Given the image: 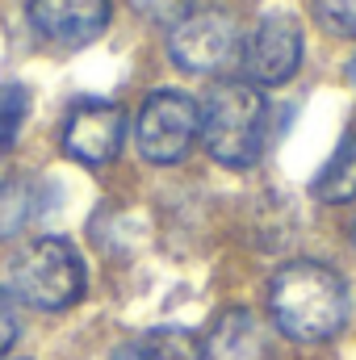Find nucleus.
I'll use <instances>...</instances> for the list:
<instances>
[{
    "label": "nucleus",
    "mask_w": 356,
    "mask_h": 360,
    "mask_svg": "<svg viewBox=\"0 0 356 360\" xmlns=\"http://www.w3.org/2000/svg\"><path fill=\"white\" fill-rule=\"evenodd\" d=\"M302 68V25L289 13H268L243 42V72L256 89H281Z\"/></svg>",
    "instance_id": "nucleus-6"
},
{
    "label": "nucleus",
    "mask_w": 356,
    "mask_h": 360,
    "mask_svg": "<svg viewBox=\"0 0 356 360\" xmlns=\"http://www.w3.org/2000/svg\"><path fill=\"white\" fill-rule=\"evenodd\" d=\"M25 218H30V184L13 180L0 193V235H13Z\"/></svg>",
    "instance_id": "nucleus-14"
},
{
    "label": "nucleus",
    "mask_w": 356,
    "mask_h": 360,
    "mask_svg": "<svg viewBox=\"0 0 356 360\" xmlns=\"http://www.w3.org/2000/svg\"><path fill=\"white\" fill-rule=\"evenodd\" d=\"M201 360H276L272 331L256 310L231 306L214 319V327L201 344Z\"/></svg>",
    "instance_id": "nucleus-9"
},
{
    "label": "nucleus",
    "mask_w": 356,
    "mask_h": 360,
    "mask_svg": "<svg viewBox=\"0 0 356 360\" xmlns=\"http://www.w3.org/2000/svg\"><path fill=\"white\" fill-rule=\"evenodd\" d=\"M30 113V89L25 84H4L0 89V151H8L25 126Z\"/></svg>",
    "instance_id": "nucleus-12"
},
{
    "label": "nucleus",
    "mask_w": 356,
    "mask_h": 360,
    "mask_svg": "<svg viewBox=\"0 0 356 360\" xmlns=\"http://www.w3.org/2000/svg\"><path fill=\"white\" fill-rule=\"evenodd\" d=\"M139 155L151 164H180L197 143V101L184 92H151L134 122Z\"/></svg>",
    "instance_id": "nucleus-5"
},
{
    "label": "nucleus",
    "mask_w": 356,
    "mask_h": 360,
    "mask_svg": "<svg viewBox=\"0 0 356 360\" xmlns=\"http://www.w3.org/2000/svg\"><path fill=\"white\" fill-rule=\"evenodd\" d=\"M113 360H201V344L184 327H151L126 340Z\"/></svg>",
    "instance_id": "nucleus-10"
},
{
    "label": "nucleus",
    "mask_w": 356,
    "mask_h": 360,
    "mask_svg": "<svg viewBox=\"0 0 356 360\" xmlns=\"http://www.w3.org/2000/svg\"><path fill=\"white\" fill-rule=\"evenodd\" d=\"M348 76H352V80H356V59H352V63H348Z\"/></svg>",
    "instance_id": "nucleus-17"
},
{
    "label": "nucleus",
    "mask_w": 356,
    "mask_h": 360,
    "mask_svg": "<svg viewBox=\"0 0 356 360\" xmlns=\"http://www.w3.org/2000/svg\"><path fill=\"white\" fill-rule=\"evenodd\" d=\"M13 340H17V310H13L8 293L0 289V360H4L8 348H13Z\"/></svg>",
    "instance_id": "nucleus-16"
},
{
    "label": "nucleus",
    "mask_w": 356,
    "mask_h": 360,
    "mask_svg": "<svg viewBox=\"0 0 356 360\" xmlns=\"http://www.w3.org/2000/svg\"><path fill=\"white\" fill-rule=\"evenodd\" d=\"M126 139V113L113 101H80L72 105L68 122H63V151L84 164V168H105L109 160H117Z\"/></svg>",
    "instance_id": "nucleus-7"
},
{
    "label": "nucleus",
    "mask_w": 356,
    "mask_h": 360,
    "mask_svg": "<svg viewBox=\"0 0 356 360\" xmlns=\"http://www.w3.org/2000/svg\"><path fill=\"white\" fill-rule=\"evenodd\" d=\"M8 285L13 293L34 306V310H68L84 297V285H89V272L80 252L68 243V239H55V235H42V239H30L13 264H8Z\"/></svg>",
    "instance_id": "nucleus-3"
},
{
    "label": "nucleus",
    "mask_w": 356,
    "mask_h": 360,
    "mask_svg": "<svg viewBox=\"0 0 356 360\" xmlns=\"http://www.w3.org/2000/svg\"><path fill=\"white\" fill-rule=\"evenodd\" d=\"M268 314L281 335L298 344H327L348 323V285L319 260H293L268 285Z\"/></svg>",
    "instance_id": "nucleus-1"
},
{
    "label": "nucleus",
    "mask_w": 356,
    "mask_h": 360,
    "mask_svg": "<svg viewBox=\"0 0 356 360\" xmlns=\"http://www.w3.org/2000/svg\"><path fill=\"white\" fill-rule=\"evenodd\" d=\"M30 21L55 46H84L105 34L109 0H30Z\"/></svg>",
    "instance_id": "nucleus-8"
},
{
    "label": "nucleus",
    "mask_w": 356,
    "mask_h": 360,
    "mask_svg": "<svg viewBox=\"0 0 356 360\" xmlns=\"http://www.w3.org/2000/svg\"><path fill=\"white\" fill-rule=\"evenodd\" d=\"M134 8H143L151 21H180L189 13V0H134Z\"/></svg>",
    "instance_id": "nucleus-15"
},
{
    "label": "nucleus",
    "mask_w": 356,
    "mask_h": 360,
    "mask_svg": "<svg viewBox=\"0 0 356 360\" xmlns=\"http://www.w3.org/2000/svg\"><path fill=\"white\" fill-rule=\"evenodd\" d=\"M310 188H314V197L327 201V205H344V201L356 197V130H348V134L340 139V147H336L331 160L319 168V176H314Z\"/></svg>",
    "instance_id": "nucleus-11"
},
{
    "label": "nucleus",
    "mask_w": 356,
    "mask_h": 360,
    "mask_svg": "<svg viewBox=\"0 0 356 360\" xmlns=\"http://www.w3.org/2000/svg\"><path fill=\"white\" fill-rule=\"evenodd\" d=\"M314 17L327 34L356 38V0H314Z\"/></svg>",
    "instance_id": "nucleus-13"
},
{
    "label": "nucleus",
    "mask_w": 356,
    "mask_h": 360,
    "mask_svg": "<svg viewBox=\"0 0 356 360\" xmlns=\"http://www.w3.org/2000/svg\"><path fill=\"white\" fill-rule=\"evenodd\" d=\"M168 55L193 76H218L243 55V30L227 8H189L168 34Z\"/></svg>",
    "instance_id": "nucleus-4"
},
{
    "label": "nucleus",
    "mask_w": 356,
    "mask_h": 360,
    "mask_svg": "<svg viewBox=\"0 0 356 360\" xmlns=\"http://www.w3.org/2000/svg\"><path fill=\"white\" fill-rule=\"evenodd\" d=\"M197 134L222 168H252L265 155L268 101L248 80H218L197 105Z\"/></svg>",
    "instance_id": "nucleus-2"
},
{
    "label": "nucleus",
    "mask_w": 356,
    "mask_h": 360,
    "mask_svg": "<svg viewBox=\"0 0 356 360\" xmlns=\"http://www.w3.org/2000/svg\"><path fill=\"white\" fill-rule=\"evenodd\" d=\"M352 248H356V231H352Z\"/></svg>",
    "instance_id": "nucleus-18"
}]
</instances>
